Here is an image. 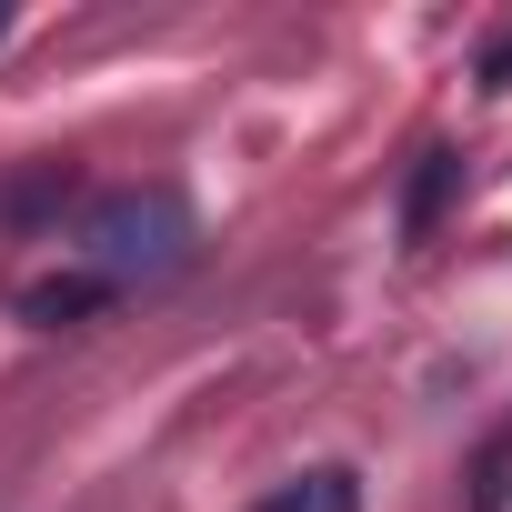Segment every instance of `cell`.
<instances>
[{
	"instance_id": "6da1fadb",
	"label": "cell",
	"mask_w": 512,
	"mask_h": 512,
	"mask_svg": "<svg viewBox=\"0 0 512 512\" xmlns=\"http://www.w3.org/2000/svg\"><path fill=\"white\" fill-rule=\"evenodd\" d=\"M191 262V201L171 181H131V191H101L91 221H81V272H101L111 292L131 282H161Z\"/></svg>"
},
{
	"instance_id": "7a4b0ae2",
	"label": "cell",
	"mask_w": 512,
	"mask_h": 512,
	"mask_svg": "<svg viewBox=\"0 0 512 512\" xmlns=\"http://www.w3.org/2000/svg\"><path fill=\"white\" fill-rule=\"evenodd\" d=\"M101 302H111V282H101V272H51V282H31V292H21V322L71 332V322H91Z\"/></svg>"
},
{
	"instance_id": "3957f363",
	"label": "cell",
	"mask_w": 512,
	"mask_h": 512,
	"mask_svg": "<svg viewBox=\"0 0 512 512\" xmlns=\"http://www.w3.org/2000/svg\"><path fill=\"white\" fill-rule=\"evenodd\" d=\"M262 512H362V492H352V472H302V482H282Z\"/></svg>"
},
{
	"instance_id": "277c9868",
	"label": "cell",
	"mask_w": 512,
	"mask_h": 512,
	"mask_svg": "<svg viewBox=\"0 0 512 512\" xmlns=\"http://www.w3.org/2000/svg\"><path fill=\"white\" fill-rule=\"evenodd\" d=\"M61 201H71V171H61V161H41L31 181L0 191V221H41V211H61Z\"/></svg>"
},
{
	"instance_id": "5b68a950",
	"label": "cell",
	"mask_w": 512,
	"mask_h": 512,
	"mask_svg": "<svg viewBox=\"0 0 512 512\" xmlns=\"http://www.w3.org/2000/svg\"><path fill=\"white\" fill-rule=\"evenodd\" d=\"M452 171H462L452 151H422V171H412V201H402V221H412V231H432V211H442V191H452Z\"/></svg>"
},
{
	"instance_id": "8992f818",
	"label": "cell",
	"mask_w": 512,
	"mask_h": 512,
	"mask_svg": "<svg viewBox=\"0 0 512 512\" xmlns=\"http://www.w3.org/2000/svg\"><path fill=\"white\" fill-rule=\"evenodd\" d=\"M482 81H492V91H502V81H512V31H502V41H492V51H482Z\"/></svg>"
},
{
	"instance_id": "52a82bcc",
	"label": "cell",
	"mask_w": 512,
	"mask_h": 512,
	"mask_svg": "<svg viewBox=\"0 0 512 512\" xmlns=\"http://www.w3.org/2000/svg\"><path fill=\"white\" fill-rule=\"evenodd\" d=\"M0 41H11V0H0Z\"/></svg>"
}]
</instances>
